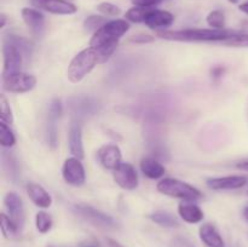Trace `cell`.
Masks as SVG:
<instances>
[{
	"instance_id": "6da1fadb",
	"label": "cell",
	"mask_w": 248,
	"mask_h": 247,
	"mask_svg": "<svg viewBox=\"0 0 248 247\" xmlns=\"http://www.w3.org/2000/svg\"><path fill=\"white\" fill-rule=\"evenodd\" d=\"M237 33L236 31L229 29L213 28H195L183 29V31H159L156 35L165 40L171 41H199V43H216V41L227 40L230 36Z\"/></svg>"
},
{
	"instance_id": "7a4b0ae2",
	"label": "cell",
	"mask_w": 248,
	"mask_h": 247,
	"mask_svg": "<svg viewBox=\"0 0 248 247\" xmlns=\"http://www.w3.org/2000/svg\"><path fill=\"white\" fill-rule=\"evenodd\" d=\"M98 63H101V61H99L98 52L94 47L90 46V47L80 51L68 65V79L74 84L81 81L86 75H89L93 70V68Z\"/></svg>"
},
{
	"instance_id": "3957f363",
	"label": "cell",
	"mask_w": 248,
	"mask_h": 247,
	"mask_svg": "<svg viewBox=\"0 0 248 247\" xmlns=\"http://www.w3.org/2000/svg\"><path fill=\"white\" fill-rule=\"evenodd\" d=\"M128 29H130V23L126 19L108 21L96 33H93L91 40H90V46L99 48L102 46L119 43V39L125 35Z\"/></svg>"
},
{
	"instance_id": "277c9868",
	"label": "cell",
	"mask_w": 248,
	"mask_h": 247,
	"mask_svg": "<svg viewBox=\"0 0 248 247\" xmlns=\"http://www.w3.org/2000/svg\"><path fill=\"white\" fill-rule=\"evenodd\" d=\"M159 193L183 201H196L202 198V194L195 186L176 178H164L156 184Z\"/></svg>"
},
{
	"instance_id": "5b68a950",
	"label": "cell",
	"mask_w": 248,
	"mask_h": 247,
	"mask_svg": "<svg viewBox=\"0 0 248 247\" xmlns=\"http://www.w3.org/2000/svg\"><path fill=\"white\" fill-rule=\"evenodd\" d=\"M74 211L82 218L87 220L94 227L102 228V229H115L118 228V223L115 222L111 216L92 207V206L86 205V203H77L74 205Z\"/></svg>"
},
{
	"instance_id": "8992f818",
	"label": "cell",
	"mask_w": 248,
	"mask_h": 247,
	"mask_svg": "<svg viewBox=\"0 0 248 247\" xmlns=\"http://www.w3.org/2000/svg\"><path fill=\"white\" fill-rule=\"evenodd\" d=\"M68 103H69L68 107H69L73 118H74V120L78 121L86 118V116L97 114L99 110V107H101L96 99L87 96L70 97Z\"/></svg>"
},
{
	"instance_id": "52a82bcc",
	"label": "cell",
	"mask_w": 248,
	"mask_h": 247,
	"mask_svg": "<svg viewBox=\"0 0 248 247\" xmlns=\"http://www.w3.org/2000/svg\"><path fill=\"white\" fill-rule=\"evenodd\" d=\"M36 85V77L27 73H16L2 77V89L11 93H26L31 91Z\"/></svg>"
},
{
	"instance_id": "ba28073f",
	"label": "cell",
	"mask_w": 248,
	"mask_h": 247,
	"mask_svg": "<svg viewBox=\"0 0 248 247\" xmlns=\"http://www.w3.org/2000/svg\"><path fill=\"white\" fill-rule=\"evenodd\" d=\"M2 57H4L2 77L21 72L24 56L22 55V52L16 46L4 41L2 43Z\"/></svg>"
},
{
	"instance_id": "9c48e42d",
	"label": "cell",
	"mask_w": 248,
	"mask_h": 247,
	"mask_svg": "<svg viewBox=\"0 0 248 247\" xmlns=\"http://www.w3.org/2000/svg\"><path fill=\"white\" fill-rule=\"evenodd\" d=\"M63 179L68 184L74 186H81L86 181V172H85L84 165L78 157H68L64 161L62 167Z\"/></svg>"
},
{
	"instance_id": "30bf717a",
	"label": "cell",
	"mask_w": 248,
	"mask_h": 247,
	"mask_svg": "<svg viewBox=\"0 0 248 247\" xmlns=\"http://www.w3.org/2000/svg\"><path fill=\"white\" fill-rule=\"evenodd\" d=\"M115 183L124 190H135L138 186V173L130 162H121L113 171Z\"/></svg>"
},
{
	"instance_id": "8fae6325",
	"label": "cell",
	"mask_w": 248,
	"mask_h": 247,
	"mask_svg": "<svg viewBox=\"0 0 248 247\" xmlns=\"http://www.w3.org/2000/svg\"><path fill=\"white\" fill-rule=\"evenodd\" d=\"M5 208L9 212V217L14 220L19 229H23L24 222H26V212H24V205L19 195L14 191H9L4 198Z\"/></svg>"
},
{
	"instance_id": "7c38bea8",
	"label": "cell",
	"mask_w": 248,
	"mask_h": 247,
	"mask_svg": "<svg viewBox=\"0 0 248 247\" xmlns=\"http://www.w3.org/2000/svg\"><path fill=\"white\" fill-rule=\"evenodd\" d=\"M121 150L120 148L113 143H108V144L102 145L97 152V159H98L99 164L107 170H114L121 164Z\"/></svg>"
},
{
	"instance_id": "4fadbf2b",
	"label": "cell",
	"mask_w": 248,
	"mask_h": 247,
	"mask_svg": "<svg viewBox=\"0 0 248 247\" xmlns=\"http://www.w3.org/2000/svg\"><path fill=\"white\" fill-rule=\"evenodd\" d=\"M31 4L53 15H73L78 11V7L68 0H31Z\"/></svg>"
},
{
	"instance_id": "5bb4252c",
	"label": "cell",
	"mask_w": 248,
	"mask_h": 247,
	"mask_svg": "<svg viewBox=\"0 0 248 247\" xmlns=\"http://www.w3.org/2000/svg\"><path fill=\"white\" fill-rule=\"evenodd\" d=\"M206 184L213 190H235L246 185L247 178L244 176L216 177V178H208Z\"/></svg>"
},
{
	"instance_id": "9a60e30c",
	"label": "cell",
	"mask_w": 248,
	"mask_h": 247,
	"mask_svg": "<svg viewBox=\"0 0 248 247\" xmlns=\"http://www.w3.org/2000/svg\"><path fill=\"white\" fill-rule=\"evenodd\" d=\"M68 144L69 150L73 156L78 159H84V144H82V127L80 121L73 120L69 126V133H68Z\"/></svg>"
},
{
	"instance_id": "2e32d148",
	"label": "cell",
	"mask_w": 248,
	"mask_h": 247,
	"mask_svg": "<svg viewBox=\"0 0 248 247\" xmlns=\"http://www.w3.org/2000/svg\"><path fill=\"white\" fill-rule=\"evenodd\" d=\"M21 15L24 23L35 35H43L44 31H45V17L39 10L31 9V7H23Z\"/></svg>"
},
{
	"instance_id": "e0dca14e",
	"label": "cell",
	"mask_w": 248,
	"mask_h": 247,
	"mask_svg": "<svg viewBox=\"0 0 248 247\" xmlns=\"http://www.w3.org/2000/svg\"><path fill=\"white\" fill-rule=\"evenodd\" d=\"M174 21V16L165 10H150L144 19V23L150 29H165L172 26Z\"/></svg>"
},
{
	"instance_id": "ac0fdd59",
	"label": "cell",
	"mask_w": 248,
	"mask_h": 247,
	"mask_svg": "<svg viewBox=\"0 0 248 247\" xmlns=\"http://www.w3.org/2000/svg\"><path fill=\"white\" fill-rule=\"evenodd\" d=\"M27 194H28L29 199L33 201L34 205H36L40 208H48L52 205V198L50 194L38 183L34 182H29L26 185Z\"/></svg>"
},
{
	"instance_id": "d6986e66",
	"label": "cell",
	"mask_w": 248,
	"mask_h": 247,
	"mask_svg": "<svg viewBox=\"0 0 248 247\" xmlns=\"http://www.w3.org/2000/svg\"><path fill=\"white\" fill-rule=\"evenodd\" d=\"M178 215L184 222L189 224H196L203 219V211L193 201H182L178 205Z\"/></svg>"
},
{
	"instance_id": "ffe728a7",
	"label": "cell",
	"mask_w": 248,
	"mask_h": 247,
	"mask_svg": "<svg viewBox=\"0 0 248 247\" xmlns=\"http://www.w3.org/2000/svg\"><path fill=\"white\" fill-rule=\"evenodd\" d=\"M199 235L207 247H225L224 240L213 224L205 223L203 225H201Z\"/></svg>"
},
{
	"instance_id": "44dd1931",
	"label": "cell",
	"mask_w": 248,
	"mask_h": 247,
	"mask_svg": "<svg viewBox=\"0 0 248 247\" xmlns=\"http://www.w3.org/2000/svg\"><path fill=\"white\" fill-rule=\"evenodd\" d=\"M1 166L4 170L5 174H6L7 178L11 182L16 183L19 179V165L18 160L16 159L12 153L6 152V150H2L1 152Z\"/></svg>"
},
{
	"instance_id": "7402d4cb",
	"label": "cell",
	"mask_w": 248,
	"mask_h": 247,
	"mask_svg": "<svg viewBox=\"0 0 248 247\" xmlns=\"http://www.w3.org/2000/svg\"><path fill=\"white\" fill-rule=\"evenodd\" d=\"M140 171L149 179H160L165 174V167L154 157H143L140 160Z\"/></svg>"
},
{
	"instance_id": "603a6c76",
	"label": "cell",
	"mask_w": 248,
	"mask_h": 247,
	"mask_svg": "<svg viewBox=\"0 0 248 247\" xmlns=\"http://www.w3.org/2000/svg\"><path fill=\"white\" fill-rule=\"evenodd\" d=\"M61 116L47 111V120H46V142L51 149H56L58 144V131H57V121Z\"/></svg>"
},
{
	"instance_id": "cb8c5ba5",
	"label": "cell",
	"mask_w": 248,
	"mask_h": 247,
	"mask_svg": "<svg viewBox=\"0 0 248 247\" xmlns=\"http://www.w3.org/2000/svg\"><path fill=\"white\" fill-rule=\"evenodd\" d=\"M4 41L16 46V47L21 51L22 55L24 56V58H31V56L33 55V43H31L29 39L24 38V36L15 35V34H7V35L4 36Z\"/></svg>"
},
{
	"instance_id": "d4e9b609",
	"label": "cell",
	"mask_w": 248,
	"mask_h": 247,
	"mask_svg": "<svg viewBox=\"0 0 248 247\" xmlns=\"http://www.w3.org/2000/svg\"><path fill=\"white\" fill-rule=\"evenodd\" d=\"M152 222L161 225L164 228H177L179 227V223L174 216L169 212H153L148 216Z\"/></svg>"
},
{
	"instance_id": "484cf974",
	"label": "cell",
	"mask_w": 248,
	"mask_h": 247,
	"mask_svg": "<svg viewBox=\"0 0 248 247\" xmlns=\"http://www.w3.org/2000/svg\"><path fill=\"white\" fill-rule=\"evenodd\" d=\"M1 232L6 239H16L21 229L9 216L1 213Z\"/></svg>"
},
{
	"instance_id": "4316f807",
	"label": "cell",
	"mask_w": 248,
	"mask_h": 247,
	"mask_svg": "<svg viewBox=\"0 0 248 247\" xmlns=\"http://www.w3.org/2000/svg\"><path fill=\"white\" fill-rule=\"evenodd\" d=\"M107 18L104 16H99V15H91L87 17L82 23L84 31L86 33H96L101 27H103L107 23Z\"/></svg>"
},
{
	"instance_id": "83f0119b",
	"label": "cell",
	"mask_w": 248,
	"mask_h": 247,
	"mask_svg": "<svg viewBox=\"0 0 248 247\" xmlns=\"http://www.w3.org/2000/svg\"><path fill=\"white\" fill-rule=\"evenodd\" d=\"M36 229L41 234H46L52 228V217L45 211H39L35 216Z\"/></svg>"
},
{
	"instance_id": "f1b7e54d",
	"label": "cell",
	"mask_w": 248,
	"mask_h": 247,
	"mask_svg": "<svg viewBox=\"0 0 248 247\" xmlns=\"http://www.w3.org/2000/svg\"><path fill=\"white\" fill-rule=\"evenodd\" d=\"M0 142H1L2 148H11L16 143V137L10 128V125L2 121L0 123Z\"/></svg>"
},
{
	"instance_id": "f546056e",
	"label": "cell",
	"mask_w": 248,
	"mask_h": 247,
	"mask_svg": "<svg viewBox=\"0 0 248 247\" xmlns=\"http://www.w3.org/2000/svg\"><path fill=\"white\" fill-rule=\"evenodd\" d=\"M152 9L149 7H140V6H135L131 7L130 10L126 11V19L130 22H133V23H144V19L147 17L148 12L150 11Z\"/></svg>"
},
{
	"instance_id": "4dcf8cb0",
	"label": "cell",
	"mask_w": 248,
	"mask_h": 247,
	"mask_svg": "<svg viewBox=\"0 0 248 247\" xmlns=\"http://www.w3.org/2000/svg\"><path fill=\"white\" fill-rule=\"evenodd\" d=\"M207 24L213 29H224L225 16L224 12L220 10H213L206 17Z\"/></svg>"
},
{
	"instance_id": "1f68e13d",
	"label": "cell",
	"mask_w": 248,
	"mask_h": 247,
	"mask_svg": "<svg viewBox=\"0 0 248 247\" xmlns=\"http://www.w3.org/2000/svg\"><path fill=\"white\" fill-rule=\"evenodd\" d=\"M222 44L224 46H229V47H248V34L237 31L229 39L222 41Z\"/></svg>"
},
{
	"instance_id": "d6a6232c",
	"label": "cell",
	"mask_w": 248,
	"mask_h": 247,
	"mask_svg": "<svg viewBox=\"0 0 248 247\" xmlns=\"http://www.w3.org/2000/svg\"><path fill=\"white\" fill-rule=\"evenodd\" d=\"M0 108H1V121L6 123L7 125H11L14 123V116H12L11 107L4 94L0 96Z\"/></svg>"
},
{
	"instance_id": "836d02e7",
	"label": "cell",
	"mask_w": 248,
	"mask_h": 247,
	"mask_svg": "<svg viewBox=\"0 0 248 247\" xmlns=\"http://www.w3.org/2000/svg\"><path fill=\"white\" fill-rule=\"evenodd\" d=\"M97 10H98L103 16L108 17H116L121 14L120 7L111 4V2H101V4L97 6Z\"/></svg>"
},
{
	"instance_id": "e575fe53",
	"label": "cell",
	"mask_w": 248,
	"mask_h": 247,
	"mask_svg": "<svg viewBox=\"0 0 248 247\" xmlns=\"http://www.w3.org/2000/svg\"><path fill=\"white\" fill-rule=\"evenodd\" d=\"M154 39V36L149 35V34H137V35H133L132 38L130 39V41L136 44H149L153 43Z\"/></svg>"
},
{
	"instance_id": "d590c367",
	"label": "cell",
	"mask_w": 248,
	"mask_h": 247,
	"mask_svg": "<svg viewBox=\"0 0 248 247\" xmlns=\"http://www.w3.org/2000/svg\"><path fill=\"white\" fill-rule=\"evenodd\" d=\"M171 247H195L188 239L183 236H176L172 239Z\"/></svg>"
},
{
	"instance_id": "8d00e7d4",
	"label": "cell",
	"mask_w": 248,
	"mask_h": 247,
	"mask_svg": "<svg viewBox=\"0 0 248 247\" xmlns=\"http://www.w3.org/2000/svg\"><path fill=\"white\" fill-rule=\"evenodd\" d=\"M161 1L162 0H132V4L135 5V6L149 7V9H152L153 6L160 4Z\"/></svg>"
},
{
	"instance_id": "74e56055",
	"label": "cell",
	"mask_w": 248,
	"mask_h": 247,
	"mask_svg": "<svg viewBox=\"0 0 248 247\" xmlns=\"http://www.w3.org/2000/svg\"><path fill=\"white\" fill-rule=\"evenodd\" d=\"M224 72H225L224 67H222V65H216V67H213L212 69H211V77H212L215 80H218L223 77Z\"/></svg>"
},
{
	"instance_id": "f35d334b",
	"label": "cell",
	"mask_w": 248,
	"mask_h": 247,
	"mask_svg": "<svg viewBox=\"0 0 248 247\" xmlns=\"http://www.w3.org/2000/svg\"><path fill=\"white\" fill-rule=\"evenodd\" d=\"M107 245H108V247H124L123 245H120L118 241L113 239H107Z\"/></svg>"
},
{
	"instance_id": "ab89813d",
	"label": "cell",
	"mask_w": 248,
	"mask_h": 247,
	"mask_svg": "<svg viewBox=\"0 0 248 247\" xmlns=\"http://www.w3.org/2000/svg\"><path fill=\"white\" fill-rule=\"evenodd\" d=\"M236 167L239 170H244V171H248V160H245V161L239 162V164L236 165Z\"/></svg>"
},
{
	"instance_id": "60d3db41",
	"label": "cell",
	"mask_w": 248,
	"mask_h": 247,
	"mask_svg": "<svg viewBox=\"0 0 248 247\" xmlns=\"http://www.w3.org/2000/svg\"><path fill=\"white\" fill-rule=\"evenodd\" d=\"M239 9L241 10L242 12H245V14L248 15V1H246V2H242V4L240 5V6H239Z\"/></svg>"
},
{
	"instance_id": "b9f144b4",
	"label": "cell",
	"mask_w": 248,
	"mask_h": 247,
	"mask_svg": "<svg viewBox=\"0 0 248 247\" xmlns=\"http://www.w3.org/2000/svg\"><path fill=\"white\" fill-rule=\"evenodd\" d=\"M0 19H1V23H0V28H4L5 24H6V15L1 14L0 15Z\"/></svg>"
},
{
	"instance_id": "7bdbcfd3",
	"label": "cell",
	"mask_w": 248,
	"mask_h": 247,
	"mask_svg": "<svg viewBox=\"0 0 248 247\" xmlns=\"http://www.w3.org/2000/svg\"><path fill=\"white\" fill-rule=\"evenodd\" d=\"M244 217L248 220V206L247 207H245V210H244Z\"/></svg>"
},
{
	"instance_id": "ee69618b",
	"label": "cell",
	"mask_w": 248,
	"mask_h": 247,
	"mask_svg": "<svg viewBox=\"0 0 248 247\" xmlns=\"http://www.w3.org/2000/svg\"><path fill=\"white\" fill-rule=\"evenodd\" d=\"M81 247H97V246H94V245H90V244H86V245H82Z\"/></svg>"
},
{
	"instance_id": "f6af8a7d",
	"label": "cell",
	"mask_w": 248,
	"mask_h": 247,
	"mask_svg": "<svg viewBox=\"0 0 248 247\" xmlns=\"http://www.w3.org/2000/svg\"><path fill=\"white\" fill-rule=\"evenodd\" d=\"M229 2H232V4H237L239 2V0H228Z\"/></svg>"
},
{
	"instance_id": "bcb514c9",
	"label": "cell",
	"mask_w": 248,
	"mask_h": 247,
	"mask_svg": "<svg viewBox=\"0 0 248 247\" xmlns=\"http://www.w3.org/2000/svg\"><path fill=\"white\" fill-rule=\"evenodd\" d=\"M47 247H67V246H56V245H48Z\"/></svg>"
}]
</instances>
